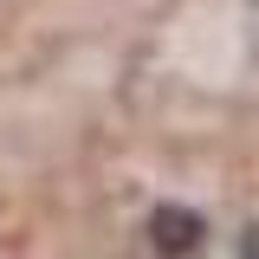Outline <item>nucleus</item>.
Instances as JSON below:
<instances>
[{
  "label": "nucleus",
  "instance_id": "obj_1",
  "mask_svg": "<svg viewBox=\"0 0 259 259\" xmlns=\"http://www.w3.org/2000/svg\"><path fill=\"white\" fill-rule=\"evenodd\" d=\"M149 240H156L162 253H194L201 246V214H188V207H156Z\"/></svg>",
  "mask_w": 259,
  "mask_h": 259
}]
</instances>
